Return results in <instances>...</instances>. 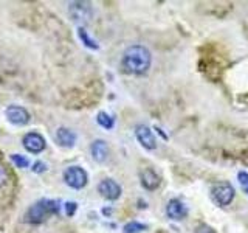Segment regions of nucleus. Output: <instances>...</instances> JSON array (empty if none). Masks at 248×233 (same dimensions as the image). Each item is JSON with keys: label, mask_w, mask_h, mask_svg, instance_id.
Returning <instances> with one entry per match:
<instances>
[{"label": "nucleus", "mask_w": 248, "mask_h": 233, "mask_svg": "<svg viewBox=\"0 0 248 233\" xmlns=\"http://www.w3.org/2000/svg\"><path fill=\"white\" fill-rule=\"evenodd\" d=\"M135 135L138 142L141 143V146H144L146 150H155V148H157V140H155L151 128L146 126V124H138L135 128Z\"/></svg>", "instance_id": "8"}, {"label": "nucleus", "mask_w": 248, "mask_h": 233, "mask_svg": "<svg viewBox=\"0 0 248 233\" xmlns=\"http://www.w3.org/2000/svg\"><path fill=\"white\" fill-rule=\"evenodd\" d=\"M56 140L59 142V145L62 146H68L72 148L75 145V140H76V135L73 131H70L67 128H59L56 131Z\"/></svg>", "instance_id": "13"}, {"label": "nucleus", "mask_w": 248, "mask_h": 233, "mask_svg": "<svg viewBox=\"0 0 248 233\" xmlns=\"http://www.w3.org/2000/svg\"><path fill=\"white\" fill-rule=\"evenodd\" d=\"M196 233H216L209 225H206V224H200L199 227L196 229Z\"/></svg>", "instance_id": "20"}, {"label": "nucleus", "mask_w": 248, "mask_h": 233, "mask_svg": "<svg viewBox=\"0 0 248 233\" xmlns=\"http://www.w3.org/2000/svg\"><path fill=\"white\" fill-rule=\"evenodd\" d=\"M141 185L146 190H157L160 186V176L154 169L147 168L141 173Z\"/></svg>", "instance_id": "12"}, {"label": "nucleus", "mask_w": 248, "mask_h": 233, "mask_svg": "<svg viewBox=\"0 0 248 233\" xmlns=\"http://www.w3.org/2000/svg\"><path fill=\"white\" fill-rule=\"evenodd\" d=\"M6 118L10 120V123L16 124V126H25L30 121V114L25 107L22 106H10L6 109Z\"/></svg>", "instance_id": "7"}, {"label": "nucleus", "mask_w": 248, "mask_h": 233, "mask_svg": "<svg viewBox=\"0 0 248 233\" xmlns=\"http://www.w3.org/2000/svg\"><path fill=\"white\" fill-rule=\"evenodd\" d=\"M98 124L99 126H103L104 129H112L113 128V118L108 114H106V112H99L98 114Z\"/></svg>", "instance_id": "15"}, {"label": "nucleus", "mask_w": 248, "mask_h": 233, "mask_svg": "<svg viewBox=\"0 0 248 233\" xmlns=\"http://www.w3.org/2000/svg\"><path fill=\"white\" fill-rule=\"evenodd\" d=\"M23 146H25V150H28L30 152L33 154H39L45 150V138L37 134V132H30L25 137H23Z\"/></svg>", "instance_id": "9"}, {"label": "nucleus", "mask_w": 248, "mask_h": 233, "mask_svg": "<svg viewBox=\"0 0 248 233\" xmlns=\"http://www.w3.org/2000/svg\"><path fill=\"white\" fill-rule=\"evenodd\" d=\"M65 208H67V215H68V216H73V213L76 212L78 205L75 204V202H67V204H65Z\"/></svg>", "instance_id": "21"}, {"label": "nucleus", "mask_w": 248, "mask_h": 233, "mask_svg": "<svg viewBox=\"0 0 248 233\" xmlns=\"http://www.w3.org/2000/svg\"><path fill=\"white\" fill-rule=\"evenodd\" d=\"M98 191L101 196L108 200H116L121 196V186L113 179H104V181H101L98 185Z\"/></svg>", "instance_id": "6"}, {"label": "nucleus", "mask_w": 248, "mask_h": 233, "mask_svg": "<svg viewBox=\"0 0 248 233\" xmlns=\"http://www.w3.org/2000/svg\"><path fill=\"white\" fill-rule=\"evenodd\" d=\"M166 215L172 221H182L188 215V208L180 199H170L166 205Z\"/></svg>", "instance_id": "10"}, {"label": "nucleus", "mask_w": 248, "mask_h": 233, "mask_svg": "<svg viewBox=\"0 0 248 233\" xmlns=\"http://www.w3.org/2000/svg\"><path fill=\"white\" fill-rule=\"evenodd\" d=\"M68 14L75 22H87L92 17V5L89 2H72Z\"/></svg>", "instance_id": "5"}, {"label": "nucleus", "mask_w": 248, "mask_h": 233, "mask_svg": "<svg viewBox=\"0 0 248 233\" xmlns=\"http://www.w3.org/2000/svg\"><path fill=\"white\" fill-rule=\"evenodd\" d=\"M11 160H13V163L17 168H27L28 165H30V162H28V159L27 157H23V155H20V154H14V155H11Z\"/></svg>", "instance_id": "17"}, {"label": "nucleus", "mask_w": 248, "mask_h": 233, "mask_svg": "<svg viewBox=\"0 0 248 233\" xmlns=\"http://www.w3.org/2000/svg\"><path fill=\"white\" fill-rule=\"evenodd\" d=\"M211 194L217 204L222 207H227L231 204L232 199H234V188H232V185L228 182H219L213 186Z\"/></svg>", "instance_id": "3"}, {"label": "nucleus", "mask_w": 248, "mask_h": 233, "mask_svg": "<svg viewBox=\"0 0 248 233\" xmlns=\"http://www.w3.org/2000/svg\"><path fill=\"white\" fill-rule=\"evenodd\" d=\"M78 34H79V37H81V41L87 45V47H90V49H98V44L93 41V39H90L89 37V34H87V31H85L84 28H79L78 30Z\"/></svg>", "instance_id": "16"}, {"label": "nucleus", "mask_w": 248, "mask_h": 233, "mask_svg": "<svg viewBox=\"0 0 248 233\" xmlns=\"http://www.w3.org/2000/svg\"><path fill=\"white\" fill-rule=\"evenodd\" d=\"M87 173L81 166H70L64 173V181L68 186L75 190H81L87 185Z\"/></svg>", "instance_id": "4"}, {"label": "nucleus", "mask_w": 248, "mask_h": 233, "mask_svg": "<svg viewBox=\"0 0 248 233\" xmlns=\"http://www.w3.org/2000/svg\"><path fill=\"white\" fill-rule=\"evenodd\" d=\"M59 212V202L51 199H42L34 202L27 212V221L31 224L44 222L46 217L51 215H56Z\"/></svg>", "instance_id": "2"}, {"label": "nucleus", "mask_w": 248, "mask_h": 233, "mask_svg": "<svg viewBox=\"0 0 248 233\" xmlns=\"http://www.w3.org/2000/svg\"><path fill=\"white\" fill-rule=\"evenodd\" d=\"M152 56L144 45H130L123 54V67L127 73L143 75L151 67Z\"/></svg>", "instance_id": "1"}, {"label": "nucleus", "mask_w": 248, "mask_h": 233, "mask_svg": "<svg viewBox=\"0 0 248 233\" xmlns=\"http://www.w3.org/2000/svg\"><path fill=\"white\" fill-rule=\"evenodd\" d=\"M45 169H46V165L44 162H36L34 163V168H33L34 173H44Z\"/></svg>", "instance_id": "22"}, {"label": "nucleus", "mask_w": 248, "mask_h": 233, "mask_svg": "<svg viewBox=\"0 0 248 233\" xmlns=\"http://www.w3.org/2000/svg\"><path fill=\"white\" fill-rule=\"evenodd\" d=\"M237 179H239L240 186H242L244 191L248 194V173H245V171H240V173L237 174Z\"/></svg>", "instance_id": "18"}, {"label": "nucleus", "mask_w": 248, "mask_h": 233, "mask_svg": "<svg viewBox=\"0 0 248 233\" xmlns=\"http://www.w3.org/2000/svg\"><path fill=\"white\" fill-rule=\"evenodd\" d=\"M147 229V225L141 224V222H137V221H132V222H127L126 225H124L123 232L124 233H140Z\"/></svg>", "instance_id": "14"}, {"label": "nucleus", "mask_w": 248, "mask_h": 233, "mask_svg": "<svg viewBox=\"0 0 248 233\" xmlns=\"http://www.w3.org/2000/svg\"><path fill=\"white\" fill-rule=\"evenodd\" d=\"M6 181H8V171L2 163H0V188L6 183Z\"/></svg>", "instance_id": "19"}, {"label": "nucleus", "mask_w": 248, "mask_h": 233, "mask_svg": "<svg viewBox=\"0 0 248 233\" xmlns=\"http://www.w3.org/2000/svg\"><path fill=\"white\" fill-rule=\"evenodd\" d=\"M90 152H92V157L98 163H103L108 157V145L104 140H95L90 146Z\"/></svg>", "instance_id": "11"}]
</instances>
